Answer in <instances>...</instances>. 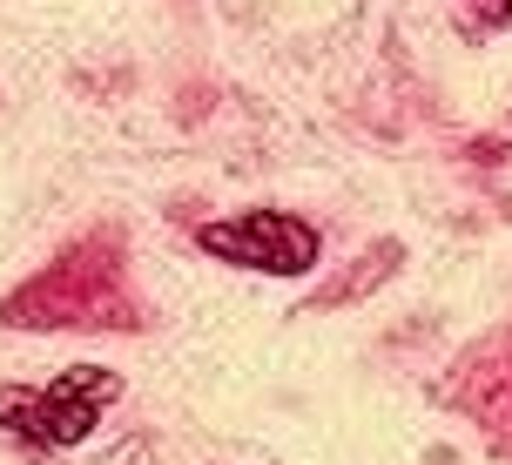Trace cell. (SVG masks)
Here are the masks:
<instances>
[{
  "label": "cell",
  "instance_id": "obj_1",
  "mask_svg": "<svg viewBox=\"0 0 512 465\" xmlns=\"http://www.w3.org/2000/svg\"><path fill=\"white\" fill-rule=\"evenodd\" d=\"M108 398H115V378L95 371V364H81V371H61L48 391H27V385H7L0 391V425L7 432H21L27 445H81L95 432V418L108 412Z\"/></svg>",
  "mask_w": 512,
  "mask_h": 465
},
{
  "label": "cell",
  "instance_id": "obj_2",
  "mask_svg": "<svg viewBox=\"0 0 512 465\" xmlns=\"http://www.w3.org/2000/svg\"><path fill=\"white\" fill-rule=\"evenodd\" d=\"M209 257L236 263V270H263V277H304L317 263V230L297 223V216H277V209H250V216H230V223H203Z\"/></svg>",
  "mask_w": 512,
  "mask_h": 465
}]
</instances>
